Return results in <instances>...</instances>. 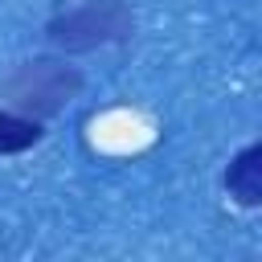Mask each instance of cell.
Wrapping results in <instances>:
<instances>
[{
  "label": "cell",
  "instance_id": "cell-2",
  "mask_svg": "<svg viewBox=\"0 0 262 262\" xmlns=\"http://www.w3.org/2000/svg\"><path fill=\"white\" fill-rule=\"evenodd\" d=\"M135 33V12L127 0H82L45 20V41L61 53H90L119 45Z\"/></svg>",
  "mask_w": 262,
  "mask_h": 262
},
{
  "label": "cell",
  "instance_id": "cell-4",
  "mask_svg": "<svg viewBox=\"0 0 262 262\" xmlns=\"http://www.w3.org/2000/svg\"><path fill=\"white\" fill-rule=\"evenodd\" d=\"M41 139H45L41 119L20 115V111H12V106L0 111V156H20V151L37 147Z\"/></svg>",
  "mask_w": 262,
  "mask_h": 262
},
{
  "label": "cell",
  "instance_id": "cell-3",
  "mask_svg": "<svg viewBox=\"0 0 262 262\" xmlns=\"http://www.w3.org/2000/svg\"><path fill=\"white\" fill-rule=\"evenodd\" d=\"M225 196L237 209H262V139L246 143L229 164H225Z\"/></svg>",
  "mask_w": 262,
  "mask_h": 262
},
{
  "label": "cell",
  "instance_id": "cell-1",
  "mask_svg": "<svg viewBox=\"0 0 262 262\" xmlns=\"http://www.w3.org/2000/svg\"><path fill=\"white\" fill-rule=\"evenodd\" d=\"M82 86H86L82 70L70 66L66 57H29V61L12 66V74L0 82V98H4V106L45 123V119L61 115L82 94Z\"/></svg>",
  "mask_w": 262,
  "mask_h": 262
}]
</instances>
